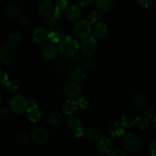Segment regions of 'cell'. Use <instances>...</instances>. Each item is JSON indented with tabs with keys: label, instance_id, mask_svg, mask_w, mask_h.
<instances>
[{
	"label": "cell",
	"instance_id": "8992f818",
	"mask_svg": "<svg viewBox=\"0 0 156 156\" xmlns=\"http://www.w3.org/2000/svg\"><path fill=\"white\" fill-rule=\"evenodd\" d=\"M49 139V132L43 126H37L32 130L30 133V140L37 145H43L47 142Z\"/></svg>",
	"mask_w": 156,
	"mask_h": 156
},
{
	"label": "cell",
	"instance_id": "ffe728a7",
	"mask_svg": "<svg viewBox=\"0 0 156 156\" xmlns=\"http://www.w3.org/2000/svg\"><path fill=\"white\" fill-rule=\"evenodd\" d=\"M64 31L62 29L56 28L49 31L48 41H50L52 44H59L61 41L64 37Z\"/></svg>",
	"mask_w": 156,
	"mask_h": 156
},
{
	"label": "cell",
	"instance_id": "1f68e13d",
	"mask_svg": "<svg viewBox=\"0 0 156 156\" xmlns=\"http://www.w3.org/2000/svg\"><path fill=\"white\" fill-rule=\"evenodd\" d=\"M120 123L126 129H127V128L133 127L135 125V119L131 116L125 114V115L122 116Z\"/></svg>",
	"mask_w": 156,
	"mask_h": 156
},
{
	"label": "cell",
	"instance_id": "d6986e66",
	"mask_svg": "<svg viewBox=\"0 0 156 156\" xmlns=\"http://www.w3.org/2000/svg\"><path fill=\"white\" fill-rule=\"evenodd\" d=\"M95 2L98 9L102 13H109L114 7L112 0H95Z\"/></svg>",
	"mask_w": 156,
	"mask_h": 156
},
{
	"label": "cell",
	"instance_id": "ab89813d",
	"mask_svg": "<svg viewBox=\"0 0 156 156\" xmlns=\"http://www.w3.org/2000/svg\"><path fill=\"white\" fill-rule=\"evenodd\" d=\"M85 131L84 130L83 127H80L78 129H76V130L74 131V136L75 137H76V138L81 139L82 138V137L85 136Z\"/></svg>",
	"mask_w": 156,
	"mask_h": 156
},
{
	"label": "cell",
	"instance_id": "d4e9b609",
	"mask_svg": "<svg viewBox=\"0 0 156 156\" xmlns=\"http://www.w3.org/2000/svg\"><path fill=\"white\" fill-rule=\"evenodd\" d=\"M101 133L98 128H91L85 131V139L91 143L97 142L101 138Z\"/></svg>",
	"mask_w": 156,
	"mask_h": 156
},
{
	"label": "cell",
	"instance_id": "4fadbf2b",
	"mask_svg": "<svg viewBox=\"0 0 156 156\" xmlns=\"http://www.w3.org/2000/svg\"><path fill=\"white\" fill-rule=\"evenodd\" d=\"M97 142V149L100 153L105 155L111 153L113 149V144L109 139L105 136H101Z\"/></svg>",
	"mask_w": 156,
	"mask_h": 156
},
{
	"label": "cell",
	"instance_id": "d6a6232c",
	"mask_svg": "<svg viewBox=\"0 0 156 156\" xmlns=\"http://www.w3.org/2000/svg\"><path fill=\"white\" fill-rule=\"evenodd\" d=\"M3 85H4L5 90L6 91V92H8L9 94H15L18 91V85L15 82H12V81L8 80Z\"/></svg>",
	"mask_w": 156,
	"mask_h": 156
},
{
	"label": "cell",
	"instance_id": "52a82bcc",
	"mask_svg": "<svg viewBox=\"0 0 156 156\" xmlns=\"http://www.w3.org/2000/svg\"><path fill=\"white\" fill-rule=\"evenodd\" d=\"M74 34L77 37L85 39L91 34V25L86 20H82L75 25Z\"/></svg>",
	"mask_w": 156,
	"mask_h": 156
},
{
	"label": "cell",
	"instance_id": "7a4b0ae2",
	"mask_svg": "<svg viewBox=\"0 0 156 156\" xmlns=\"http://www.w3.org/2000/svg\"><path fill=\"white\" fill-rule=\"evenodd\" d=\"M18 53L14 47L9 44L0 47V61L5 64H12L17 60Z\"/></svg>",
	"mask_w": 156,
	"mask_h": 156
},
{
	"label": "cell",
	"instance_id": "f35d334b",
	"mask_svg": "<svg viewBox=\"0 0 156 156\" xmlns=\"http://www.w3.org/2000/svg\"><path fill=\"white\" fill-rule=\"evenodd\" d=\"M76 2L82 7H87L92 4L94 0H76Z\"/></svg>",
	"mask_w": 156,
	"mask_h": 156
},
{
	"label": "cell",
	"instance_id": "f546056e",
	"mask_svg": "<svg viewBox=\"0 0 156 156\" xmlns=\"http://www.w3.org/2000/svg\"><path fill=\"white\" fill-rule=\"evenodd\" d=\"M30 137L29 136L28 134L25 132H21L18 133L15 136V142L20 146H27L30 143Z\"/></svg>",
	"mask_w": 156,
	"mask_h": 156
},
{
	"label": "cell",
	"instance_id": "83f0119b",
	"mask_svg": "<svg viewBox=\"0 0 156 156\" xmlns=\"http://www.w3.org/2000/svg\"><path fill=\"white\" fill-rule=\"evenodd\" d=\"M54 5L55 9L53 12L62 15V14L66 9V8L69 5V0H56Z\"/></svg>",
	"mask_w": 156,
	"mask_h": 156
},
{
	"label": "cell",
	"instance_id": "8fae6325",
	"mask_svg": "<svg viewBox=\"0 0 156 156\" xmlns=\"http://www.w3.org/2000/svg\"><path fill=\"white\" fill-rule=\"evenodd\" d=\"M147 96L143 92H136L132 98V105L136 110L142 111L147 106Z\"/></svg>",
	"mask_w": 156,
	"mask_h": 156
},
{
	"label": "cell",
	"instance_id": "f6af8a7d",
	"mask_svg": "<svg viewBox=\"0 0 156 156\" xmlns=\"http://www.w3.org/2000/svg\"><path fill=\"white\" fill-rule=\"evenodd\" d=\"M153 123H154V125H155V126L156 127V115L153 117Z\"/></svg>",
	"mask_w": 156,
	"mask_h": 156
},
{
	"label": "cell",
	"instance_id": "d590c367",
	"mask_svg": "<svg viewBox=\"0 0 156 156\" xmlns=\"http://www.w3.org/2000/svg\"><path fill=\"white\" fill-rule=\"evenodd\" d=\"M8 81V75L5 70L0 69V86L3 85Z\"/></svg>",
	"mask_w": 156,
	"mask_h": 156
},
{
	"label": "cell",
	"instance_id": "603a6c76",
	"mask_svg": "<svg viewBox=\"0 0 156 156\" xmlns=\"http://www.w3.org/2000/svg\"><path fill=\"white\" fill-rule=\"evenodd\" d=\"M62 121V114H59L58 112H52L49 114L47 119V123H48L50 126H58L61 124Z\"/></svg>",
	"mask_w": 156,
	"mask_h": 156
},
{
	"label": "cell",
	"instance_id": "60d3db41",
	"mask_svg": "<svg viewBox=\"0 0 156 156\" xmlns=\"http://www.w3.org/2000/svg\"><path fill=\"white\" fill-rule=\"evenodd\" d=\"M111 156H126V154L125 151L122 150V149H117V150L111 152Z\"/></svg>",
	"mask_w": 156,
	"mask_h": 156
},
{
	"label": "cell",
	"instance_id": "2e32d148",
	"mask_svg": "<svg viewBox=\"0 0 156 156\" xmlns=\"http://www.w3.org/2000/svg\"><path fill=\"white\" fill-rule=\"evenodd\" d=\"M64 12L66 17L70 21H77L82 16V11L77 5H69Z\"/></svg>",
	"mask_w": 156,
	"mask_h": 156
},
{
	"label": "cell",
	"instance_id": "5b68a950",
	"mask_svg": "<svg viewBox=\"0 0 156 156\" xmlns=\"http://www.w3.org/2000/svg\"><path fill=\"white\" fill-rule=\"evenodd\" d=\"M81 50L85 56L91 57L93 56L98 50V41L95 37L89 36L83 39L81 43Z\"/></svg>",
	"mask_w": 156,
	"mask_h": 156
},
{
	"label": "cell",
	"instance_id": "9a60e30c",
	"mask_svg": "<svg viewBox=\"0 0 156 156\" xmlns=\"http://www.w3.org/2000/svg\"><path fill=\"white\" fill-rule=\"evenodd\" d=\"M56 47L54 44H46L41 49V55L47 60H51L56 55Z\"/></svg>",
	"mask_w": 156,
	"mask_h": 156
},
{
	"label": "cell",
	"instance_id": "7bdbcfd3",
	"mask_svg": "<svg viewBox=\"0 0 156 156\" xmlns=\"http://www.w3.org/2000/svg\"><path fill=\"white\" fill-rule=\"evenodd\" d=\"M27 104H28L29 106H34V105H37V103L36 100L34 98H29L27 100Z\"/></svg>",
	"mask_w": 156,
	"mask_h": 156
},
{
	"label": "cell",
	"instance_id": "5bb4252c",
	"mask_svg": "<svg viewBox=\"0 0 156 156\" xmlns=\"http://www.w3.org/2000/svg\"><path fill=\"white\" fill-rule=\"evenodd\" d=\"M110 133L112 136L121 138L126 135V128L122 125L120 122H115L111 123L108 127Z\"/></svg>",
	"mask_w": 156,
	"mask_h": 156
},
{
	"label": "cell",
	"instance_id": "44dd1931",
	"mask_svg": "<svg viewBox=\"0 0 156 156\" xmlns=\"http://www.w3.org/2000/svg\"><path fill=\"white\" fill-rule=\"evenodd\" d=\"M6 15L11 18L17 19L21 15V9L16 3H9L5 8Z\"/></svg>",
	"mask_w": 156,
	"mask_h": 156
},
{
	"label": "cell",
	"instance_id": "484cf974",
	"mask_svg": "<svg viewBox=\"0 0 156 156\" xmlns=\"http://www.w3.org/2000/svg\"><path fill=\"white\" fill-rule=\"evenodd\" d=\"M66 126L70 130L73 131L78 129L79 128L82 127V122L79 117L71 116L66 121Z\"/></svg>",
	"mask_w": 156,
	"mask_h": 156
},
{
	"label": "cell",
	"instance_id": "bcb514c9",
	"mask_svg": "<svg viewBox=\"0 0 156 156\" xmlns=\"http://www.w3.org/2000/svg\"><path fill=\"white\" fill-rule=\"evenodd\" d=\"M88 156H98V155H94V154H91V155H88Z\"/></svg>",
	"mask_w": 156,
	"mask_h": 156
},
{
	"label": "cell",
	"instance_id": "ba28073f",
	"mask_svg": "<svg viewBox=\"0 0 156 156\" xmlns=\"http://www.w3.org/2000/svg\"><path fill=\"white\" fill-rule=\"evenodd\" d=\"M63 93L70 100H76L82 95V88L76 82H69L64 86Z\"/></svg>",
	"mask_w": 156,
	"mask_h": 156
},
{
	"label": "cell",
	"instance_id": "6da1fadb",
	"mask_svg": "<svg viewBox=\"0 0 156 156\" xmlns=\"http://www.w3.org/2000/svg\"><path fill=\"white\" fill-rule=\"evenodd\" d=\"M79 50V41L72 36L64 37L59 42V51L66 56H73Z\"/></svg>",
	"mask_w": 156,
	"mask_h": 156
},
{
	"label": "cell",
	"instance_id": "e575fe53",
	"mask_svg": "<svg viewBox=\"0 0 156 156\" xmlns=\"http://www.w3.org/2000/svg\"><path fill=\"white\" fill-rule=\"evenodd\" d=\"M18 23L21 27H26L28 24V19L26 15H20L18 18Z\"/></svg>",
	"mask_w": 156,
	"mask_h": 156
},
{
	"label": "cell",
	"instance_id": "e0dca14e",
	"mask_svg": "<svg viewBox=\"0 0 156 156\" xmlns=\"http://www.w3.org/2000/svg\"><path fill=\"white\" fill-rule=\"evenodd\" d=\"M38 13L44 18H47L53 12V4L49 0H45L39 5L37 9Z\"/></svg>",
	"mask_w": 156,
	"mask_h": 156
},
{
	"label": "cell",
	"instance_id": "7c38bea8",
	"mask_svg": "<svg viewBox=\"0 0 156 156\" xmlns=\"http://www.w3.org/2000/svg\"><path fill=\"white\" fill-rule=\"evenodd\" d=\"M108 34V27L106 24L98 22L91 26V34L95 38L105 37Z\"/></svg>",
	"mask_w": 156,
	"mask_h": 156
},
{
	"label": "cell",
	"instance_id": "4316f807",
	"mask_svg": "<svg viewBox=\"0 0 156 156\" xmlns=\"http://www.w3.org/2000/svg\"><path fill=\"white\" fill-rule=\"evenodd\" d=\"M72 78H73L74 82L77 84H81L85 82L87 79L86 73L84 72V70L81 69L74 70L72 73Z\"/></svg>",
	"mask_w": 156,
	"mask_h": 156
},
{
	"label": "cell",
	"instance_id": "ac0fdd59",
	"mask_svg": "<svg viewBox=\"0 0 156 156\" xmlns=\"http://www.w3.org/2000/svg\"><path fill=\"white\" fill-rule=\"evenodd\" d=\"M26 115L30 122H37L41 117V111L37 105L27 107L26 110Z\"/></svg>",
	"mask_w": 156,
	"mask_h": 156
},
{
	"label": "cell",
	"instance_id": "7dc6e473",
	"mask_svg": "<svg viewBox=\"0 0 156 156\" xmlns=\"http://www.w3.org/2000/svg\"></svg>",
	"mask_w": 156,
	"mask_h": 156
},
{
	"label": "cell",
	"instance_id": "277c9868",
	"mask_svg": "<svg viewBox=\"0 0 156 156\" xmlns=\"http://www.w3.org/2000/svg\"><path fill=\"white\" fill-rule=\"evenodd\" d=\"M123 146L128 152H136L141 149L143 146V142L134 134L129 133L124 136Z\"/></svg>",
	"mask_w": 156,
	"mask_h": 156
},
{
	"label": "cell",
	"instance_id": "30bf717a",
	"mask_svg": "<svg viewBox=\"0 0 156 156\" xmlns=\"http://www.w3.org/2000/svg\"><path fill=\"white\" fill-rule=\"evenodd\" d=\"M49 31L44 27H38L32 33V38L35 43L44 44L48 41Z\"/></svg>",
	"mask_w": 156,
	"mask_h": 156
},
{
	"label": "cell",
	"instance_id": "b9f144b4",
	"mask_svg": "<svg viewBox=\"0 0 156 156\" xmlns=\"http://www.w3.org/2000/svg\"><path fill=\"white\" fill-rule=\"evenodd\" d=\"M8 115V111L4 107H0V117H5Z\"/></svg>",
	"mask_w": 156,
	"mask_h": 156
},
{
	"label": "cell",
	"instance_id": "74e56055",
	"mask_svg": "<svg viewBox=\"0 0 156 156\" xmlns=\"http://www.w3.org/2000/svg\"><path fill=\"white\" fill-rule=\"evenodd\" d=\"M139 4L143 8H149L152 5L154 0H137Z\"/></svg>",
	"mask_w": 156,
	"mask_h": 156
},
{
	"label": "cell",
	"instance_id": "836d02e7",
	"mask_svg": "<svg viewBox=\"0 0 156 156\" xmlns=\"http://www.w3.org/2000/svg\"><path fill=\"white\" fill-rule=\"evenodd\" d=\"M76 100L77 101H76V104H77V106L79 109H88V107H89V101H88V99H86L85 98L79 97V98L76 99Z\"/></svg>",
	"mask_w": 156,
	"mask_h": 156
},
{
	"label": "cell",
	"instance_id": "cb8c5ba5",
	"mask_svg": "<svg viewBox=\"0 0 156 156\" xmlns=\"http://www.w3.org/2000/svg\"><path fill=\"white\" fill-rule=\"evenodd\" d=\"M61 16L62 15H59V14H56V12H53L50 16L46 18V24L50 27H53V28L57 27L58 26L60 25L61 21H62Z\"/></svg>",
	"mask_w": 156,
	"mask_h": 156
},
{
	"label": "cell",
	"instance_id": "ee69618b",
	"mask_svg": "<svg viewBox=\"0 0 156 156\" xmlns=\"http://www.w3.org/2000/svg\"><path fill=\"white\" fill-rule=\"evenodd\" d=\"M2 101H3L2 94L1 93H0V105H1V104H2Z\"/></svg>",
	"mask_w": 156,
	"mask_h": 156
},
{
	"label": "cell",
	"instance_id": "4dcf8cb0",
	"mask_svg": "<svg viewBox=\"0 0 156 156\" xmlns=\"http://www.w3.org/2000/svg\"><path fill=\"white\" fill-rule=\"evenodd\" d=\"M101 19V15L100 12H97V11H93L91 13L88 14L86 21L92 26L96 23L100 22Z\"/></svg>",
	"mask_w": 156,
	"mask_h": 156
},
{
	"label": "cell",
	"instance_id": "3957f363",
	"mask_svg": "<svg viewBox=\"0 0 156 156\" xmlns=\"http://www.w3.org/2000/svg\"><path fill=\"white\" fill-rule=\"evenodd\" d=\"M11 110L15 114H21L27 110L28 107L27 100L21 94H15L12 96L9 101Z\"/></svg>",
	"mask_w": 156,
	"mask_h": 156
},
{
	"label": "cell",
	"instance_id": "9c48e42d",
	"mask_svg": "<svg viewBox=\"0 0 156 156\" xmlns=\"http://www.w3.org/2000/svg\"><path fill=\"white\" fill-rule=\"evenodd\" d=\"M154 114H155V111H154L153 108H148L143 115L140 116L135 119V125H136L141 129H146L149 126V120L154 117Z\"/></svg>",
	"mask_w": 156,
	"mask_h": 156
},
{
	"label": "cell",
	"instance_id": "f1b7e54d",
	"mask_svg": "<svg viewBox=\"0 0 156 156\" xmlns=\"http://www.w3.org/2000/svg\"><path fill=\"white\" fill-rule=\"evenodd\" d=\"M22 41V37L21 35L19 33H12L11 34L8 38V43L9 45H10L12 47H16L19 45Z\"/></svg>",
	"mask_w": 156,
	"mask_h": 156
},
{
	"label": "cell",
	"instance_id": "7402d4cb",
	"mask_svg": "<svg viewBox=\"0 0 156 156\" xmlns=\"http://www.w3.org/2000/svg\"><path fill=\"white\" fill-rule=\"evenodd\" d=\"M79 109L77 106V104L75 100H68L63 104L62 108V112L67 115L72 116L76 112V111Z\"/></svg>",
	"mask_w": 156,
	"mask_h": 156
},
{
	"label": "cell",
	"instance_id": "8d00e7d4",
	"mask_svg": "<svg viewBox=\"0 0 156 156\" xmlns=\"http://www.w3.org/2000/svg\"><path fill=\"white\" fill-rule=\"evenodd\" d=\"M149 150L152 156H156V140L150 142L149 145Z\"/></svg>",
	"mask_w": 156,
	"mask_h": 156
}]
</instances>
